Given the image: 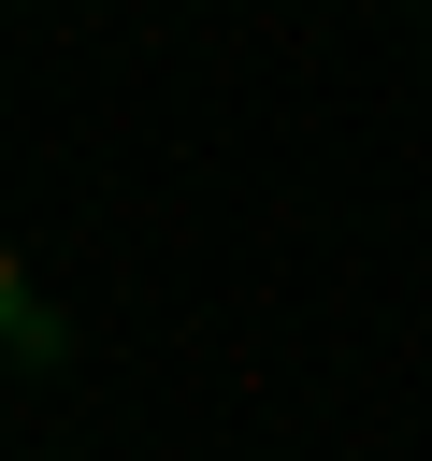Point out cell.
<instances>
[{"label":"cell","instance_id":"6da1fadb","mask_svg":"<svg viewBox=\"0 0 432 461\" xmlns=\"http://www.w3.org/2000/svg\"><path fill=\"white\" fill-rule=\"evenodd\" d=\"M0 346H29V360H58V303H43V288H29L14 259H0Z\"/></svg>","mask_w":432,"mask_h":461}]
</instances>
